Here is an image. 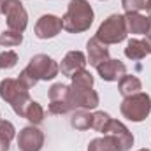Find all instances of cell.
I'll return each mask as SVG.
<instances>
[{
  "label": "cell",
  "mask_w": 151,
  "mask_h": 151,
  "mask_svg": "<svg viewBox=\"0 0 151 151\" xmlns=\"http://www.w3.org/2000/svg\"><path fill=\"white\" fill-rule=\"evenodd\" d=\"M23 118H27L32 125L42 123V119H44V109H42V106H40L39 102H35V100H30V104H28L27 109H25Z\"/></svg>",
  "instance_id": "19"
},
{
  "label": "cell",
  "mask_w": 151,
  "mask_h": 151,
  "mask_svg": "<svg viewBox=\"0 0 151 151\" xmlns=\"http://www.w3.org/2000/svg\"><path fill=\"white\" fill-rule=\"evenodd\" d=\"M125 23H127V32H130V34L146 35L151 28V18L142 16L141 12H127Z\"/></svg>",
  "instance_id": "15"
},
{
  "label": "cell",
  "mask_w": 151,
  "mask_h": 151,
  "mask_svg": "<svg viewBox=\"0 0 151 151\" xmlns=\"http://www.w3.org/2000/svg\"><path fill=\"white\" fill-rule=\"evenodd\" d=\"M62 28H63L62 18L53 16V14H44V16L39 18V21L35 23L34 34H35L37 39H53L62 32Z\"/></svg>",
  "instance_id": "9"
},
{
  "label": "cell",
  "mask_w": 151,
  "mask_h": 151,
  "mask_svg": "<svg viewBox=\"0 0 151 151\" xmlns=\"http://www.w3.org/2000/svg\"><path fill=\"white\" fill-rule=\"evenodd\" d=\"M142 90V84H141V81L135 77V76H123L121 79H119V83H118V91L127 99V97H130V95H135V93H139Z\"/></svg>",
  "instance_id": "17"
},
{
  "label": "cell",
  "mask_w": 151,
  "mask_h": 151,
  "mask_svg": "<svg viewBox=\"0 0 151 151\" xmlns=\"http://www.w3.org/2000/svg\"><path fill=\"white\" fill-rule=\"evenodd\" d=\"M144 40H146V44H148V49H150V53H151V28H150V32L146 34V39H144Z\"/></svg>",
  "instance_id": "28"
},
{
  "label": "cell",
  "mask_w": 151,
  "mask_h": 151,
  "mask_svg": "<svg viewBox=\"0 0 151 151\" xmlns=\"http://www.w3.org/2000/svg\"><path fill=\"white\" fill-rule=\"evenodd\" d=\"M23 42V34L21 32H14V30H4L0 35V46L4 47H12V46H19Z\"/></svg>",
  "instance_id": "23"
},
{
  "label": "cell",
  "mask_w": 151,
  "mask_h": 151,
  "mask_svg": "<svg viewBox=\"0 0 151 151\" xmlns=\"http://www.w3.org/2000/svg\"><path fill=\"white\" fill-rule=\"evenodd\" d=\"M86 49H88V62L90 65H93L95 69L104 63L106 60H109V49L104 42H100L97 37L90 39L88 44H86Z\"/></svg>",
  "instance_id": "14"
},
{
  "label": "cell",
  "mask_w": 151,
  "mask_h": 151,
  "mask_svg": "<svg viewBox=\"0 0 151 151\" xmlns=\"http://www.w3.org/2000/svg\"><path fill=\"white\" fill-rule=\"evenodd\" d=\"M44 146V134L37 127H25L18 135V148L21 151H40Z\"/></svg>",
  "instance_id": "10"
},
{
  "label": "cell",
  "mask_w": 151,
  "mask_h": 151,
  "mask_svg": "<svg viewBox=\"0 0 151 151\" xmlns=\"http://www.w3.org/2000/svg\"><path fill=\"white\" fill-rule=\"evenodd\" d=\"M88 151H118V144L111 135H104V137L90 141Z\"/></svg>",
  "instance_id": "18"
},
{
  "label": "cell",
  "mask_w": 151,
  "mask_h": 151,
  "mask_svg": "<svg viewBox=\"0 0 151 151\" xmlns=\"http://www.w3.org/2000/svg\"><path fill=\"white\" fill-rule=\"evenodd\" d=\"M86 63H88V60H86L84 53H81V51H70V53H67L65 58L62 60L60 70H62L63 76L72 77L77 70H83V69L86 67Z\"/></svg>",
  "instance_id": "12"
},
{
  "label": "cell",
  "mask_w": 151,
  "mask_h": 151,
  "mask_svg": "<svg viewBox=\"0 0 151 151\" xmlns=\"http://www.w3.org/2000/svg\"><path fill=\"white\" fill-rule=\"evenodd\" d=\"M121 5H123L125 12L146 11V14L151 18V0H121Z\"/></svg>",
  "instance_id": "20"
},
{
  "label": "cell",
  "mask_w": 151,
  "mask_h": 151,
  "mask_svg": "<svg viewBox=\"0 0 151 151\" xmlns=\"http://www.w3.org/2000/svg\"><path fill=\"white\" fill-rule=\"evenodd\" d=\"M97 72L104 81H119L123 76L127 74V67H125L123 62L109 58V60H106L104 63H100L97 67Z\"/></svg>",
  "instance_id": "13"
},
{
  "label": "cell",
  "mask_w": 151,
  "mask_h": 151,
  "mask_svg": "<svg viewBox=\"0 0 151 151\" xmlns=\"http://www.w3.org/2000/svg\"><path fill=\"white\" fill-rule=\"evenodd\" d=\"M127 23H125V16L121 14H113L109 16L97 30V35L100 42H104L106 46L109 44H118L121 40L127 39Z\"/></svg>",
  "instance_id": "5"
},
{
  "label": "cell",
  "mask_w": 151,
  "mask_h": 151,
  "mask_svg": "<svg viewBox=\"0 0 151 151\" xmlns=\"http://www.w3.org/2000/svg\"><path fill=\"white\" fill-rule=\"evenodd\" d=\"M28 86H25L19 79H4L0 83V97L11 104L12 111L18 116H23L27 106L30 104V93Z\"/></svg>",
  "instance_id": "3"
},
{
  "label": "cell",
  "mask_w": 151,
  "mask_h": 151,
  "mask_svg": "<svg viewBox=\"0 0 151 151\" xmlns=\"http://www.w3.org/2000/svg\"><path fill=\"white\" fill-rule=\"evenodd\" d=\"M4 14L7 19V27L9 30L14 32H25L27 25H28V14L23 7V2L19 0H5L4 2Z\"/></svg>",
  "instance_id": "6"
},
{
  "label": "cell",
  "mask_w": 151,
  "mask_h": 151,
  "mask_svg": "<svg viewBox=\"0 0 151 151\" xmlns=\"http://www.w3.org/2000/svg\"><path fill=\"white\" fill-rule=\"evenodd\" d=\"M18 63V55L14 51L0 53V69H12Z\"/></svg>",
  "instance_id": "25"
},
{
  "label": "cell",
  "mask_w": 151,
  "mask_h": 151,
  "mask_svg": "<svg viewBox=\"0 0 151 151\" xmlns=\"http://www.w3.org/2000/svg\"><path fill=\"white\" fill-rule=\"evenodd\" d=\"M109 123H111V116H109L107 113H104V111H97V113L91 114V128H93V130L106 134Z\"/></svg>",
  "instance_id": "22"
},
{
  "label": "cell",
  "mask_w": 151,
  "mask_h": 151,
  "mask_svg": "<svg viewBox=\"0 0 151 151\" xmlns=\"http://www.w3.org/2000/svg\"><path fill=\"white\" fill-rule=\"evenodd\" d=\"M4 2L5 0H0V14H4Z\"/></svg>",
  "instance_id": "29"
},
{
  "label": "cell",
  "mask_w": 151,
  "mask_h": 151,
  "mask_svg": "<svg viewBox=\"0 0 151 151\" xmlns=\"http://www.w3.org/2000/svg\"><path fill=\"white\" fill-rule=\"evenodd\" d=\"M72 86H77V88H91L93 86V76L90 74L86 69L77 70L72 76Z\"/></svg>",
  "instance_id": "24"
},
{
  "label": "cell",
  "mask_w": 151,
  "mask_h": 151,
  "mask_svg": "<svg viewBox=\"0 0 151 151\" xmlns=\"http://www.w3.org/2000/svg\"><path fill=\"white\" fill-rule=\"evenodd\" d=\"M9 144H11V139H7L4 134H0V151H9Z\"/></svg>",
  "instance_id": "27"
},
{
  "label": "cell",
  "mask_w": 151,
  "mask_h": 151,
  "mask_svg": "<svg viewBox=\"0 0 151 151\" xmlns=\"http://www.w3.org/2000/svg\"><path fill=\"white\" fill-rule=\"evenodd\" d=\"M70 123H72V127L76 130H88V128H91V114L79 109V111L74 113Z\"/></svg>",
  "instance_id": "21"
},
{
  "label": "cell",
  "mask_w": 151,
  "mask_h": 151,
  "mask_svg": "<svg viewBox=\"0 0 151 151\" xmlns=\"http://www.w3.org/2000/svg\"><path fill=\"white\" fill-rule=\"evenodd\" d=\"M70 104L72 109L90 111L99 106V93L91 88H77L70 86Z\"/></svg>",
  "instance_id": "8"
},
{
  "label": "cell",
  "mask_w": 151,
  "mask_h": 151,
  "mask_svg": "<svg viewBox=\"0 0 151 151\" xmlns=\"http://www.w3.org/2000/svg\"><path fill=\"white\" fill-rule=\"evenodd\" d=\"M119 111H121V114H123L127 119L135 121V123L146 119V118L150 116V113H151V99H150V95L139 91V93H135V95L127 97V99L121 102Z\"/></svg>",
  "instance_id": "4"
},
{
  "label": "cell",
  "mask_w": 151,
  "mask_h": 151,
  "mask_svg": "<svg viewBox=\"0 0 151 151\" xmlns=\"http://www.w3.org/2000/svg\"><path fill=\"white\" fill-rule=\"evenodd\" d=\"M63 28L70 34H81L93 23V9L86 0H70L65 16L62 18Z\"/></svg>",
  "instance_id": "2"
},
{
  "label": "cell",
  "mask_w": 151,
  "mask_h": 151,
  "mask_svg": "<svg viewBox=\"0 0 151 151\" xmlns=\"http://www.w3.org/2000/svg\"><path fill=\"white\" fill-rule=\"evenodd\" d=\"M0 134H4L7 139H14V135H16V128H14V125L11 123V121H4V119H0Z\"/></svg>",
  "instance_id": "26"
},
{
  "label": "cell",
  "mask_w": 151,
  "mask_h": 151,
  "mask_svg": "<svg viewBox=\"0 0 151 151\" xmlns=\"http://www.w3.org/2000/svg\"><path fill=\"white\" fill-rule=\"evenodd\" d=\"M146 55H150L146 40H141V39H130L128 40V44L125 47V56L127 58H130V60H142Z\"/></svg>",
  "instance_id": "16"
},
{
  "label": "cell",
  "mask_w": 151,
  "mask_h": 151,
  "mask_svg": "<svg viewBox=\"0 0 151 151\" xmlns=\"http://www.w3.org/2000/svg\"><path fill=\"white\" fill-rule=\"evenodd\" d=\"M72 111L70 104V86L56 83L49 88V113L51 114H65Z\"/></svg>",
  "instance_id": "7"
},
{
  "label": "cell",
  "mask_w": 151,
  "mask_h": 151,
  "mask_svg": "<svg viewBox=\"0 0 151 151\" xmlns=\"http://www.w3.org/2000/svg\"><path fill=\"white\" fill-rule=\"evenodd\" d=\"M58 72H60V65L51 56H47V55H35L30 60V63L27 65V69L21 70V74H19L18 79L25 86L32 88V86L37 84L39 81H49V79L56 77Z\"/></svg>",
  "instance_id": "1"
},
{
  "label": "cell",
  "mask_w": 151,
  "mask_h": 151,
  "mask_svg": "<svg viewBox=\"0 0 151 151\" xmlns=\"http://www.w3.org/2000/svg\"><path fill=\"white\" fill-rule=\"evenodd\" d=\"M104 135H111L114 141H116L118 151H128L132 148V144H134L132 132L121 121H118V119H111V123H109V127H107V130H106Z\"/></svg>",
  "instance_id": "11"
},
{
  "label": "cell",
  "mask_w": 151,
  "mask_h": 151,
  "mask_svg": "<svg viewBox=\"0 0 151 151\" xmlns=\"http://www.w3.org/2000/svg\"><path fill=\"white\" fill-rule=\"evenodd\" d=\"M139 151H150V150H139Z\"/></svg>",
  "instance_id": "30"
}]
</instances>
